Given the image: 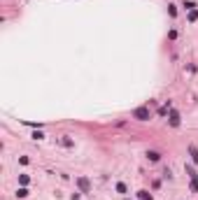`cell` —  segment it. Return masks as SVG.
<instances>
[{
    "mask_svg": "<svg viewBox=\"0 0 198 200\" xmlns=\"http://www.w3.org/2000/svg\"><path fill=\"white\" fill-rule=\"evenodd\" d=\"M17 196H19V198H26V196H28V191H26V186H21V188H19V191H17Z\"/></svg>",
    "mask_w": 198,
    "mask_h": 200,
    "instance_id": "ba28073f",
    "label": "cell"
},
{
    "mask_svg": "<svg viewBox=\"0 0 198 200\" xmlns=\"http://www.w3.org/2000/svg\"><path fill=\"white\" fill-rule=\"evenodd\" d=\"M138 198H140V200H152V193L149 191H140V193H138Z\"/></svg>",
    "mask_w": 198,
    "mask_h": 200,
    "instance_id": "8992f818",
    "label": "cell"
},
{
    "mask_svg": "<svg viewBox=\"0 0 198 200\" xmlns=\"http://www.w3.org/2000/svg\"><path fill=\"white\" fill-rule=\"evenodd\" d=\"M168 12H170V16H177V9H175V5H168Z\"/></svg>",
    "mask_w": 198,
    "mask_h": 200,
    "instance_id": "5bb4252c",
    "label": "cell"
},
{
    "mask_svg": "<svg viewBox=\"0 0 198 200\" xmlns=\"http://www.w3.org/2000/svg\"><path fill=\"white\" fill-rule=\"evenodd\" d=\"M61 144H63V147H72V140H68V137H61Z\"/></svg>",
    "mask_w": 198,
    "mask_h": 200,
    "instance_id": "7c38bea8",
    "label": "cell"
},
{
    "mask_svg": "<svg viewBox=\"0 0 198 200\" xmlns=\"http://www.w3.org/2000/svg\"><path fill=\"white\" fill-rule=\"evenodd\" d=\"M19 184H21V186H26V184H28V174H21V177H19Z\"/></svg>",
    "mask_w": 198,
    "mask_h": 200,
    "instance_id": "8fae6325",
    "label": "cell"
},
{
    "mask_svg": "<svg viewBox=\"0 0 198 200\" xmlns=\"http://www.w3.org/2000/svg\"><path fill=\"white\" fill-rule=\"evenodd\" d=\"M147 158H149L152 163H156V160L161 158V154H158V151H147Z\"/></svg>",
    "mask_w": 198,
    "mask_h": 200,
    "instance_id": "5b68a950",
    "label": "cell"
},
{
    "mask_svg": "<svg viewBox=\"0 0 198 200\" xmlns=\"http://www.w3.org/2000/svg\"><path fill=\"white\" fill-rule=\"evenodd\" d=\"M191 191H196V193H198V177L191 179Z\"/></svg>",
    "mask_w": 198,
    "mask_h": 200,
    "instance_id": "9c48e42d",
    "label": "cell"
},
{
    "mask_svg": "<svg viewBox=\"0 0 198 200\" xmlns=\"http://www.w3.org/2000/svg\"><path fill=\"white\" fill-rule=\"evenodd\" d=\"M117 191H119V193H126L128 188H126V184H121V182H119V184H117Z\"/></svg>",
    "mask_w": 198,
    "mask_h": 200,
    "instance_id": "30bf717a",
    "label": "cell"
},
{
    "mask_svg": "<svg viewBox=\"0 0 198 200\" xmlns=\"http://www.w3.org/2000/svg\"><path fill=\"white\" fill-rule=\"evenodd\" d=\"M189 156H191V160H194V163L198 165V149L194 147V144H191V147H189Z\"/></svg>",
    "mask_w": 198,
    "mask_h": 200,
    "instance_id": "277c9868",
    "label": "cell"
},
{
    "mask_svg": "<svg viewBox=\"0 0 198 200\" xmlns=\"http://www.w3.org/2000/svg\"><path fill=\"white\" fill-rule=\"evenodd\" d=\"M168 109H170V105H166V107H161V109H158V114H161V116H163V114H168Z\"/></svg>",
    "mask_w": 198,
    "mask_h": 200,
    "instance_id": "9a60e30c",
    "label": "cell"
},
{
    "mask_svg": "<svg viewBox=\"0 0 198 200\" xmlns=\"http://www.w3.org/2000/svg\"><path fill=\"white\" fill-rule=\"evenodd\" d=\"M186 174H189V177H191V179H194V177H198V174H196V170H194V168H191V165H186Z\"/></svg>",
    "mask_w": 198,
    "mask_h": 200,
    "instance_id": "52a82bcc",
    "label": "cell"
},
{
    "mask_svg": "<svg viewBox=\"0 0 198 200\" xmlns=\"http://www.w3.org/2000/svg\"><path fill=\"white\" fill-rule=\"evenodd\" d=\"M77 186L82 188L84 193H89V191H91V184H89V179H86V177H77Z\"/></svg>",
    "mask_w": 198,
    "mask_h": 200,
    "instance_id": "7a4b0ae2",
    "label": "cell"
},
{
    "mask_svg": "<svg viewBox=\"0 0 198 200\" xmlns=\"http://www.w3.org/2000/svg\"><path fill=\"white\" fill-rule=\"evenodd\" d=\"M133 119H138V121H149V107H138V109H133Z\"/></svg>",
    "mask_w": 198,
    "mask_h": 200,
    "instance_id": "6da1fadb",
    "label": "cell"
},
{
    "mask_svg": "<svg viewBox=\"0 0 198 200\" xmlns=\"http://www.w3.org/2000/svg\"><path fill=\"white\" fill-rule=\"evenodd\" d=\"M170 126H172V128H177V126H180V114H177L175 109H170Z\"/></svg>",
    "mask_w": 198,
    "mask_h": 200,
    "instance_id": "3957f363",
    "label": "cell"
},
{
    "mask_svg": "<svg viewBox=\"0 0 198 200\" xmlns=\"http://www.w3.org/2000/svg\"><path fill=\"white\" fill-rule=\"evenodd\" d=\"M196 19H198V12H196V9H191V12H189V21H196Z\"/></svg>",
    "mask_w": 198,
    "mask_h": 200,
    "instance_id": "4fadbf2b",
    "label": "cell"
}]
</instances>
